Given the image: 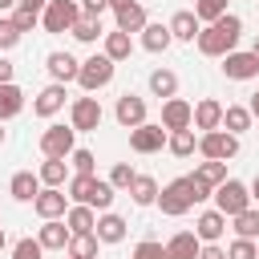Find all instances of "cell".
I'll list each match as a JSON object with an SVG mask.
<instances>
[{
  "instance_id": "1",
  "label": "cell",
  "mask_w": 259,
  "mask_h": 259,
  "mask_svg": "<svg viewBox=\"0 0 259 259\" xmlns=\"http://www.w3.org/2000/svg\"><path fill=\"white\" fill-rule=\"evenodd\" d=\"M210 198H214V210H219V214H227V219H235V214H243V210L251 206V190H247L239 178H227V182H219Z\"/></svg>"
},
{
  "instance_id": "2",
  "label": "cell",
  "mask_w": 259,
  "mask_h": 259,
  "mask_svg": "<svg viewBox=\"0 0 259 259\" xmlns=\"http://www.w3.org/2000/svg\"><path fill=\"white\" fill-rule=\"evenodd\" d=\"M113 61L105 57V53H93V57H85L81 61V73H77V85L85 89V93H97V89H105L109 81H113Z\"/></svg>"
},
{
  "instance_id": "3",
  "label": "cell",
  "mask_w": 259,
  "mask_h": 259,
  "mask_svg": "<svg viewBox=\"0 0 259 259\" xmlns=\"http://www.w3.org/2000/svg\"><path fill=\"white\" fill-rule=\"evenodd\" d=\"M190 206H194V194H190V178H174V182H166V186L158 190V210H162V214L178 219V214H186Z\"/></svg>"
},
{
  "instance_id": "4",
  "label": "cell",
  "mask_w": 259,
  "mask_h": 259,
  "mask_svg": "<svg viewBox=\"0 0 259 259\" xmlns=\"http://www.w3.org/2000/svg\"><path fill=\"white\" fill-rule=\"evenodd\" d=\"M77 16H81V4L77 0H49L45 12H40V28L57 36V32H69L77 24Z\"/></svg>"
},
{
  "instance_id": "5",
  "label": "cell",
  "mask_w": 259,
  "mask_h": 259,
  "mask_svg": "<svg viewBox=\"0 0 259 259\" xmlns=\"http://www.w3.org/2000/svg\"><path fill=\"white\" fill-rule=\"evenodd\" d=\"M198 154H202L206 162H227V158L239 154V138L227 134V130H210V134L198 138Z\"/></svg>"
},
{
  "instance_id": "6",
  "label": "cell",
  "mask_w": 259,
  "mask_h": 259,
  "mask_svg": "<svg viewBox=\"0 0 259 259\" xmlns=\"http://www.w3.org/2000/svg\"><path fill=\"white\" fill-rule=\"evenodd\" d=\"M101 101L97 97H77L73 105H69V125L77 130V134H89V130H97L101 125Z\"/></svg>"
},
{
  "instance_id": "7",
  "label": "cell",
  "mask_w": 259,
  "mask_h": 259,
  "mask_svg": "<svg viewBox=\"0 0 259 259\" xmlns=\"http://www.w3.org/2000/svg\"><path fill=\"white\" fill-rule=\"evenodd\" d=\"M73 138H77L73 125H49V130L40 134V154H45V158H69V154L77 150Z\"/></svg>"
},
{
  "instance_id": "8",
  "label": "cell",
  "mask_w": 259,
  "mask_h": 259,
  "mask_svg": "<svg viewBox=\"0 0 259 259\" xmlns=\"http://www.w3.org/2000/svg\"><path fill=\"white\" fill-rule=\"evenodd\" d=\"M194 45H198V53H202V57H227V53H235V45H239V36H227L223 28H214V24H206V28H198V36H194Z\"/></svg>"
},
{
  "instance_id": "9",
  "label": "cell",
  "mask_w": 259,
  "mask_h": 259,
  "mask_svg": "<svg viewBox=\"0 0 259 259\" xmlns=\"http://www.w3.org/2000/svg\"><path fill=\"white\" fill-rule=\"evenodd\" d=\"M162 146H166V130H162V125L142 121L138 130H130V150H134V154H158Z\"/></svg>"
},
{
  "instance_id": "10",
  "label": "cell",
  "mask_w": 259,
  "mask_h": 259,
  "mask_svg": "<svg viewBox=\"0 0 259 259\" xmlns=\"http://www.w3.org/2000/svg\"><path fill=\"white\" fill-rule=\"evenodd\" d=\"M32 206H36V214L49 223V219H65V210H69V194L65 190H57V186H45L36 198H32Z\"/></svg>"
},
{
  "instance_id": "11",
  "label": "cell",
  "mask_w": 259,
  "mask_h": 259,
  "mask_svg": "<svg viewBox=\"0 0 259 259\" xmlns=\"http://www.w3.org/2000/svg\"><path fill=\"white\" fill-rule=\"evenodd\" d=\"M45 69H49V77H53L57 85H69V81H77L81 61H77L73 53H49V57H45Z\"/></svg>"
},
{
  "instance_id": "12",
  "label": "cell",
  "mask_w": 259,
  "mask_h": 259,
  "mask_svg": "<svg viewBox=\"0 0 259 259\" xmlns=\"http://www.w3.org/2000/svg\"><path fill=\"white\" fill-rule=\"evenodd\" d=\"M113 117H117L125 130H138V125L146 121V101H142L138 93H121L117 105H113Z\"/></svg>"
},
{
  "instance_id": "13",
  "label": "cell",
  "mask_w": 259,
  "mask_h": 259,
  "mask_svg": "<svg viewBox=\"0 0 259 259\" xmlns=\"http://www.w3.org/2000/svg\"><path fill=\"white\" fill-rule=\"evenodd\" d=\"M190 113H194V105L182 101V97L162 101V130H166V134H174V130H190Z\"/></svg>"
},
{
  "instance_id": "14",
  "label": "cell",
  "mask_w": 259,
  "mask_h": 259,
  "mask_svg": "<svg viewBox=\"0 0 259 259\" xmlns=\"http://www.w3.org/2000/svg\"><path fill=\"white\" fill-rule=\"evenodd\" d=\"M223 125V101H214V97H202L198 105H194V113H190V130H202V134H210V130H219Z\"/></svg>"
},
{
  "instance_id": "15",
  "label": "cell",
  "mask_w": 259,
  "mask_h": 259,
  "mask_svg": "<svg viewBox=\"0 0 259 259\" xmlns=\"http://www.w3.org/2000/svg\"><path fill=\"white\" fill-rule=\"evenodd\" d=\"M223 73L231 77V81H251V77H259V61L251 57V53H227L223 57Z\"/></svg>"
},
{
  "instance_id": "16",
  "label": "cell",
  "mask_w": 259,
  "mask_h": 259,
  "mask_svg": "<svg viewBox=\"0 0 259 259\" xmlns=\"http://www.w3.org/2000/svg\"><path fill=\"white\" fill-rule=\"evenodd\" d=\"M65 97H69V93H65V85H57V81H53V85H45V89L36 93L32 113H36V117H53V113H61V109H65Z\"/></svg>"
},
{
  "instance_id": "17",
  "label": "cell",
  "mask_w": 259,
  "mask_h": 259,
  "mask_svg": "<svg viewBox=\"0 0 259 259\" xmlns=\"http://www.w3.org/2000/svg\"><path fill=\"white\" fill-rule=\"evenodd\" d=\"M194 235H198V243H219V239L227 235V214H219V210H202L198 223H194Z\"/></svg>"
},
{
  "instance_id": "18",
  "label": "cell",
  "mask_w": 259,
  "mask_h": 259,
  "mask_svg": "<svg viewBox=\"0 0 259 259\" xmlns=\"http://www.w3.org/2000/svg\"><path fill=\"white\" fill-rule=\"evenodd\" d=\"M162 247H166V259H198V247H202V243H198L194 231H178V235H170Z\"/></svg>"
},
{
  "instance_id": "19",
  "label": "cell",
  "mask_w": 259,
  "mask_h": 259,
  "mask_svg": "<svg viewBox=\"0 0 259 259\" xmlns=\"http://www.w3.org/2000/svg\"><path fill=\"white\" fill-rule=\"evenodd\" d=\"M93 235H97V243H121L125 239V219L121 214H113V210H101V219H97V227H93Z\"/></svg>"
},
{
  "instance_id": "20",
  "label": "cell",
  "mask_w": 259,
  "mask_h": 259,
  "mask_svg": "<svg viewBox=\"0 0 259 259\" xmlns=\"http://www.w3.org/2000/svg\"><path fill=\"white\" fill-rule=\"evenodd\" d=\"M69 235H73V231H69L61 219H49V223L36 231V243H40L45 251H65V247H69Z\"/></svg>"
},
{
  "instance_id": "21",
  "label": "cell",
  "mask_w": 259,
  "mask_h": 259,
  "mask_svg": "<svg viewBox=\"0 0 259 259\" xmlns=\"http://www.w3.org/2000/svg\"><path fill=\"white\" fill-rule=\"evenodd\" d=\"M8 194H12L16 202H32V198L40 194V178H36L32 170H16L12 182H8Z\"/></svg>"
},
{
  "instance_id": "22",
  "label": "cell",
  "mask_w": 259,
  "mask_h": 259,
  "mask_svg": "<svg viewBox=\"0 0 259 259\" xmlns=\"http://www.w3.org/2000/svg\"><path fill=\"white\" fill-rule=\"evenodd\" d=\"M166 28H170V36H174V40H194L202 24H198V16H194L190 8H182V12H174V16H170V24H166Z\"/></svg>"
},
{
  "instance_id": "23",
  "label": "cell",
  "mask_w": 259,
  "mask_h": 259,
  "mask_svg": "<svg viewBox=\"0 0 259 259\" xmlns=\"http://www.w3.org/2000/svg\"><path fill=\"white\" fill-rule=\"evenodd\" d=\"M36 178H40V186H65L69 182V162L65 158H45L40 162V170H36Z\"/></svg>"
},
{
  "instance_id": "24",
  "label": "cell",
  "mask_w": 259,
  "mask_h": 259,
  "mask_svg": "<svg viewBox=\"0 0 259 259\" xmlns=\"http://www.w3.org/2000/svg\"><path fill=\"white\" fill-rule=\"evenodd\" d=\"M170 45H174V36H170L166 24H154V20H150V24L142 28V49H146V53H166Z\"/></svg>"
},
{
  "instance_id": "25",
  "label": "cell",
  "mask_w": 259,
  "mask_h": 259,
  "mask_svg": "<svg viewBox=\"0 0 259 259\" xmlns=\"http://www.w3.org/2000/svg\"><path fill=\"white\" fill-rule=\"evenodd\" d=\"M101 53H105L113 65H117V61H130V53H134V36L113 28V32H105V49H101Z\"/></svg>"
},
{
  "instance_id": "26",
  "label": "cell",
  "mask_w": 259,
  "mask_h": 259,
  "mask_svg": "<svg viewBox=\"0 0 259 259\" xmlns=\"http://www.w3.org/2000/svg\"><path fill=\"white\" fill-rule=\"evenodd\" d=\"M251 121H255V117H251L247 105H223V125H219V130H227V134L239 138L243 130H251Z\"/></svg>"
},
{
  "instance_id": "27",
  "label": "cell",
  "mask_w": 259,
  "mask_h": 259,
  "mask_svg": "<svg viewBox=\"0 0 259 259\" xmlns=\"http://www.w3.org/2000/svg\"><path fill=\"white\" fill-rule=\"evenodd\" d=\"M24 109V89L16 85V81H8V85H0V121H8V117H16Z\"/></svg>"
},
{
  "instance_id": "28",
  "label": "cell",
  "mask_w": 259,
  "mask_h": 259,
  "mask_svg": "<svg viewBox=\"0 0 259 259\" xmlns=\"http://www.w3.org/2000/svg\"><path fill=\"white\" fill-rule=\"evenodd\" d=\"M130 198H134L138 206H154V202H158V182H154L150 174H134V182H130Z\"/></svg>"
},
{
  "instance_id": "29",
  "label": "cell",
  "mask_w": 259,
  "mask_h": 259,
  "mask_svg": "<svg viewBox=\"0 0 259 259\" xmlns=\"http://www.w3.org/2000/svg\"><path fill=\"white\" fill-rule=\"evenodd\" d=\"M113 20H117V32H142L150 20H146V8L142 4H130V8H121V12H113Z\"/></svg>"
},
{
  "instance_id": "30",
  "label": "cell",
  "mask_w": 259,
  "mask_h": 259,
  "mask_svg": "<svg viewBox=\"0 0 259 259\" xmlns=\"http://www.w3.org/2000/svg\"><path fill=\"white\" fill-rule=\"evenodd\" d=\"M150 93L162 97V101L178 97V77H174L170 69H154V73H150Z\"/></svg>"
},
{
  "instance_id": "31",
  "label": "cell",
  "mask_w": 259,
  "mask_h": 259,
  "mask_svg": "<svg viewBox=\"0 0 259 259\" xmlns=\"http://www.w3.org/2000/svg\"><path fill=\"white\" fill-rule=\"evenodd\" d=\"M166 150H170L174 158H190V154L198 150L194 130H174V134H166Z\"/></svg>"
},
{
  "instance_id": "32",
  "label": "cell",
  "mask_w": 259,
  "mask_h": 259,
  "mask_svg": "<svg viewBox=\"0 0 259 259\" xmlns=\"http://www.w3.org/2000/svg\"><path fill=\"white\" fill-rule=\"evenodd\" d=\"M65 186H69V198H73L77 206H89V198H93V186H97V174H73Z\"/></svg>"
},
{
  "instance_id": "33",
  "label": "cell",
  "mask_w": 259,
  "mask_h": 259,
  "mask_svg": "<svg viewBox=\"0 0 259 259\" xmlns=\"http://www.w3.org/2000/svg\"><path fill=\"white\" fill-rule=\"evenodd\" d=\"M65 227H69L73 235H89V231L97 227V214H93L89 206H69V210H65Z\"/></svg>"
},
{
  "instance_id": "34",
  "label": "cell",
  "mask_w": 259,
  "mask_h": 259,
  "mask_svg": "<svg viewBox=\"0 0 259 259\" xmlns=\"http://www.w3.org/2000/svg\"><path fill=\"white\" fill-rule=\"evenodd\" d=\"M69 259H97V235H69Z\"/></svg>"
},
{
  "instance_id": "35",
  "label": "cell",
  "mask_w": 259,
  "mask_h": 259,
  "mask_svg": "<svg viewBox=\"0 0 259 259\" xmlns=\"http://www.w3.org/2000/svg\"><path fill=\"white\" fill-rule=\"evenodd\" d=\"M231 223H235V227H231L235 239H259V210H255V206H247V210L235 214Z\"/></svg>"
},
{
  "instance_id": "36",
  "label": "cell",
  "mask_w": 259,
  "mask_h": 259,
  "mask_svg": "<svg viewBox=\"0 0 259 259\" xmlns=\"http://www.w3.org/2000/svg\"><path fill=\"white\" fill-rule=\"evenodd\" d=\"M69 32H73V36H77L81 45H93L97 36H105V32H101V20H97V16H77V24H73Z\"/></svg>"
},
{
  "instance_id": "37",
  "label": "cell",
  "mask_w": 259,
  "mask_h": 259,
  "mask_svg": "<svg viewBox=\"0 0 259 259\" xmlns=\"http://www.w3.org/2000/svg\"><path fill=\"white\" fill-rule=\"evenodd\" d=\"M194 16H198V24H214L223 12H227V0H194V8H190Z\"/></svg>"
},
{
  "instance_id": "38",
  "label": "cell",
  "mask_w": 259,
  "mask_h": 259,
  "mask_svg": "<svg viewBox=\"0 0 259 259\" xmlns=\"http://www.w3.org/2000/svg\"><path fill=\"white\" fill-rule=\"evenodd\" d=\"M194 174H198L206 186H219V182H227V162H198Z\"/></svg>"
},
{
  "instance_id": "39",
  "label": "cell",
  "mask_w": 259,
  "mask_h": 259,
  "mask_svg": "<svg viewBox=\"0 0 259 259\" xmlns=\"http://www.w3.org/2000/svg\"><path fill=\"white\" fill-rule=\"evenodd\" d=\"M134 174H138V170H134L130 162H113V170H109V178H105V182H109L113 190H130V182H134Z\"/></svg>"
},
{
  "instance_id": "40",
  "label": "cell",
  "mask_w": 259,
  "mask_h": 259,
  "mask_svg": "<svg viewBox=\"0 0 259 259\" xmlns=\"http://www.w3.org/2000/svg\"><path fill=\"white\" fill-rule=\"evenodd\" d=\"M8 20H12V24H16V32L24 36V32H32V28L40 24V12H32V8H20V4H16V12H12Z\"/></svg>"
},
{
  "instance_id": "41",
  "label": "cell",
  "mask_w": 259,
  "mask_h": 259,
  "mask_svg": "<svg viewBox=\"0 0 259 259\" xmlns=\"http://www.w3.org/2000/svg\"><path fill=\"white\" fill-rule=\"evenodd\" d=\"M109 206H113V186H109L105 178H97L93 198H89V210H109Z\"/></svg>"
},
{
  "instance_id": "42",
  "label": "cell",
  "mask_w": 259,
  "mask_h": 259,
  "mask_svg": "<svg viewBox=\"0 0 259 259\" xmlns=\"http://www.w3.org/2000/svg\"><path fill=\"white\" fill-rule=\"evenodd\" d=\"M227 259H259V243L255 239H235L227 247Z\"/></svg>"
},
{
  "instance_id": "43",
  "label": "cell",
  "mask_w": 259,
  "mask_h": 259,
  "mask_svg": "<svg viewBox=\"0 0 259 259\" xmlns=\"http://www.w3.org/2000/svg\"><path fill=\"white\" fill-rule=\"evenodd\" d=\"M12 259H45V247L36 239H20V243H12Z\"/></svg>"
},
{
  "instance_id": "44",
  "label": "cell",
  "mask_w": 259,
  "mask_h": 259,
  "mask_svg": "<svg viewBox=\"0 0 259 259\" xmlns=\"http://www.w3.org/2000/svg\"><path fill=\"white\" fill-rule=\"evenodd\" d=\"M69 162H73V170H77V174H93V170H97V158H93L89 150H73V154H69Z\"/></svg>"
},
{
  "instance_id": "45",
  "label": "cell",
  "mask_w": 259,
  "mask_h": 259,
  "mask_svg": "<svg viewBox=\"0 0 259 259\" xmlns=\"http://www.w3.org/2000/svg\"><path fill=\"white\" fill-rule=\"evenodd\" d=\"M20 45V32H16V24L8 20V16H0V49H16Z\"/></svg>"
},
{
  "instance_id": "46",
  "label": "cell",
  "mask_w": 259,
  "mask_h": 259,
  "mask_svg": "<svg viewBox=\"0 0 259 259\" xmlns=\"http://www.w3.org/2000/svg\"><path fill=\"white\" fill-rule=\"evenodd\" d=\"M134 259H166V247H162V243H154V239H146V243H138V247H134Z\"/></svg>"
},
{
  "instance_id": "47",
  "label": "cell",
  "mask_w": 259,
  "mask_h": 259,
  "mask_svg": "<svg viewBox=\"0 0 259 259\" xmlns=\"http://www.w3.org/2000/svg\"><path fill=\"white\" fill-rule=\"evenodd\" d=\"M214 28H223L227 36H243V20H239L235 12H223V16L214 20Z\"/></svg>"
},
{
  "instance_id": "48",
  "label": "cell",
  "mask_w": 259,
  "mask_h": 259,
  "mask_svg": "<svg viewBox=\"0 0 259 259\" xmlns=\"http://www.w3.org/2000/svg\"><path fill=\"white\" fill-rule=\"evenodd\" d=\"M186 178H190V194H194V202H206V198L214 194V186H206L198 174H186Z\"/></svg>"
},
{
  "instance_id": "49",
  "label": "cell",
  "mask_w": 259,
  "mask_h": 259,
  "mask_svg": "<svg viewBox=\"0 0 259 259\" xmlns=\"http://www.w3.org/2000/svg\"><path fill=\"white\" fill-rule=\"evenodd\" d=\"M101 12H109V0H81V16H97L101 20Z\"/></svg>"
},
{
  "instance_id": "50",
  "label": "cell",
  "mask_w": 259,
  "mask_h": 259,
  "mask_svg": "<svg viewBox=\"0 0 259 259\" xmlns=\"http://www.w3.org/2000/svg\"><path fill=\"white\" fill-rule=\"evenodd\" d=\"M198 259H227V251H223L219 243H202V247H198Z\"/></svg>"
},
{
  "instance_id": "51",
  "label": "cell",
  "mask_w": 259,
  "mask_h": 259,
  "mask_svg": "<svg viewBox=\"0 0 259 259\" xmlns=\"http://www.w3.org/2000/svg\"><path fill=\"white\" fill-rule=\"evenodd\" d=\"M8 81H12V61L0 57V85H8Z\"/></svg>"
},
{
  "instance_id": "52",
  "label": "cell",
  "mask_w": 259,
  "mask_h": 259,
  "mask_svg": "<svg viewBox=\"0 0 259 259\" xmlns=\"http://www.w3.org/2000/svg\"><path fill=\"white\" fill-rule=\"evenodd\" d=\"M49 0H20V8H32V12H45Z\"/></svg>"
},
{
  "instance_id": "53",
  "label": "cell",
  "mask_w": 259,
  "mask_h": 259,
  "mask_svg": "<svg viewBox=\"0 0 259 259\" xmlns=\"http://www.w3.org/2000/svg\"><path fill=\"white\" fill-rule=\"evenodd\" d=\"M130 4H138V0H109V8H113V12H121V8H130Z\"/></svg>"
},
{
  "instance_id": "54",
  "label": "cell",
  "mask_w": 259,
  "mask_h": 259,
  "mask_svg": "<svg viewBox=\"0 0 259 259\" xmlns=\"http://www.w3.org/2000/svg\"><path fill=\"white\" fill-rule=\"evenodd\" d=\"M16 4L20 0H0V12H16Z\"/></svg>"
},
{
  "instance_id": "55",
  "label": "cell",
  "mask_w": 259,
  "mask_h": 259,
  "mask_svg": "<svg viewBox=\"0 0 259 259\" xmlns=\"http://www.w3.org/2000/svg\"><path fill=\"white\" fill-rule=\"evenodd\" d=\"M247 190H251V202H259V174H255V182H251Z\"/></svg>"
},
{
  "instance_id": "56",
  "label": "cell",
  "mask_w": 259,
  "mask_h": 259,
  "mask_svg": "<svg viewBox=\"0 0 259 259\" xmlns=\"http://www.w3.org/2000/svg\"><path fill=\"white\" fill-rule=\"evenodd\" d=\"M247 109H251V117H259V93H251V105Z\"/></svg>"
},
{
  "instance_id": "57",
  "label": "cell",
  "mask_w": 259,
  "mask_h": 259,
  "mask_svg": "<svg viewBox=\"0 0 259 259\" xmlns=\"http://www.w3.org/2000/svg\"><path fill=\"white\" fill-rule=\"evenodd\" d=\"M251 57H255V61H259V36H255V45H251Z\"/></svg>"
},
{
  "instance_id": "58",
  "label": "cell",
  "mask_w": 259,
  "mask_h": 259,
  "mask_svg": "<svg viewBox=\"0 0 259 259\" xmlns=\"http://www.w3.org/2000/svg\"><path fill=\"white\" fill-rule=\"evenodd\" d=\"M4 247H8V235H4V227H0V251H4Z\"/></svg>"
},
{
  "instance_id": "59",
  "label": "cell",
  "mask_w": 259,
  "mask_h": 259,
  "mask_svg": "<svg viewBox=\"0 0 259 259\" xmlns=\"http://www.w3.org/2000/svg\"><path fill=\"white\" fill-rule=\"evenodd\" d=\"M0 125H4V121H0ZM0 146H4V130H0Z\"/></svg>"
}]
</instances>
